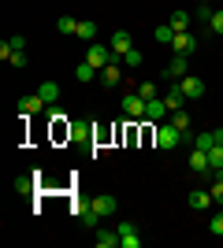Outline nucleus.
Instances as JSON below:
<instances>
[{"label":"nucleus","instance_id":"423d86ee","mask_svg":"<svg viewBox=\"0 0 223 248\" xmlns=\"http://www.w3.org/2000/svg\"><path fill=\"white\" fill-rule=\"evenodd\" d=\"M49 111V104L41 96H19V115L22 119H34V115H45Z\"/></svg>","mask_w":223,"mask_h":248},{"label":"nucleus","instance_id":"bb28decb","mask_svg":"<svg viewBox=\"0 0 223 248\" xmlns=\"http://www.w3.org/2000/svg\"><path fill=\"white\" fill-rule=\"evenodd\" d=\"M74 78H78V82H93L97 71L89 67V63H78V67H74Z\"/></svg>","mask_w":223,"mask_h":248},{"label":"nucleus","instance_id":"f704fd0d","mask_svg":"<svg viewBox=\"0 0 223 248\" xmlns=\"http://www.w3.org/2000/svg\"><path fill=\"white\" fill-rule=\"evenodd\" d=\"M201 4H208V0H201Z\"/></svg>","mask_w":223,"mask_h":248},{"label":"nucleus","instance_id":"9d476101","mask_svg":"<svg viewBox=\"0 0 223 248\" xmlns=\"http://www.w3.org/2000/svg\"><path fill=\"white\" fill-rule=\"evenodd\" d=\"M168 104H164V96H156V100H145V119H153V123H164L168 119Z\"/></svg>","mask_w":223,"mask_h":248},{"label":"nucleus","instance_id":"f257e3e1","mask_svg":"<svg viewBox=\"0 0 223 248\" xmlns=\"http://www.w3.org/2000/svg\"><path fill=\"white\" fill-rule=\"evenodd\" d=\"M190 134H182V130H175L171 123H160L156 134H153V141H156V148H164V152H171V148H179L182 141H186Z\"/></svg>","mask_w":223,"mask_h":248},{"label":"nucleus","instance_id":"4be33fe9","mask_svg":"<svg viewBox=\"0 0 223 248\" xmlns=\"http://www.w3.org/2000/svg\"><path fill=\"white\" fill-rule=\"evenodd\" d=\"M153 37H156L160 45H171V41H175V26H171V22H164V26H156V30H153Z\"/></svg>","mask_w":223,"mask_h":248},{"label":"nucleus","instance_id":"39448f33","mask_svg":"<svg viewBox=\"0 0 223 248\" xmlns=\"http://www.w3.org/2000/svg\"><path fill=\"white\" fill-rule=\"evenodd\" d=\"M171 52H175V56H193V52H197V37H193L190 30L175 33V41H171Z\"/></svg>","mask_w":223,"mask_h":248},{"label":"nucleus","instance_id":"7ed1b4c3","mask_svg":"<svg viewBox=\"0 0 223 248\" xmlns=\"http://www.w3.org/2000/svg\"><path fill=\"white\" fill-rule=\"evenodd\" d=\"M175 85L182 89V96H186V100H201L205 89H208V85H205V78H197V74H182Z\"/></svg>","mask_w":223,"mask_h":248},{"label":"nucleus","instance_id":"aec40b11","mask_svg":"<svg viewBox=\"0 0 223 248\" xmlns=\"http://www.w3.org/2000/svg\"><path fill=\"white\" fill-rule=\"evenodd\" d=\"M93 137V123H71V141H89Z\"/></svg>","mask_w":223,"mask_h":248},{"label":"nucleus","instance_id":"a211bd4d","mask_svg":"<svg viewBox=\"0 0 223 248\" xmlns=\"http://www.w3.org/2000/svg\"><path fill=\"white\" fill-rule=\"evenodd\" d=\"M37 96H41L45 104H56V100H60V85H56V82H41V85H37Z\"/></svg>","mask_w":223,"mask_h":248},{"label":"nucleus","instance_id":"dca6fc26","mask_svg":"<svg viewBox=\"0 0 223 248\" xmlns=\"http://www.w3.org/2000/svg\"><path fill=\"white\" fill-rule=\"evenodd\" d=\"M186 60H190V56H175V60L168 63V71H164V74H168L171 82H179L182 74H186Z\"/></svg>","mask_w":223,"mask_h":248},{"label":"nucleus","instance_id":"9b49d317","mask_svg":"<svg viewBox=\"0 0 223 248\" xmlns=\"http://www.w3.org/2000/svg\"><path fill=\"white\" fill-rule=\"evenodd\" d=\"M123 111H127L130 119H145V100H141L138 93H127L123 96Z\"/></svg>","mask_w":223,"mask_h":248},{"label":"nucleus","instance_id":"c85d7f7f","mask_svg":"<svg viewBox=\"0 0 223 248\" xmlns=\"http://www.w3.org/2000/svg\"><path fill=\"white\" fill-rule=\"evenodd\" d=\"M208 233H212V237H223V211H216V215H212V222H208Z\"/></svg>","mask_w":223,"mask_h":248},{"label":"nucleus","instance_id":"b1692460","mask_svg":"<svg viewBox=\"0 0 223 248\" xmlns=\"http://www.w3.org/2000/svg\"><path fill=\"white\" fill-rule=\"evenodd\" d=\"M119 60H123V67H127V71H134V67H141V63H145V56H141L138 48H130L127 56H119Z\"/></svg>","mask_w":223,"mask_h":248},{"label":"nucleus","instance_id":"a878e982","mask_svg":"<svg viewBox=\"0 0 223 248\" xmlns=\"http://www.w3.org/2000/svg\"><path fill=\"white\" fill-rule=\"evenodd\" d=\"M212 145H216V134H212V130H205V134L193 137V148H205V152H208Z\"/></svg>","mask_w":223,"mask_h":248},{"label":"nucleus","instance_id":"2f4dec72","mask_svg":"<svg viewBox=\"0 0 223 248\" xmlns=\"http://www.w3.org/2000/svg\"><path fill=\"white\" fill-rule=\"evenodd\" d=\"M8 63H11V67H26V63H30V52H15Z\"/></svg>","mask_w":223,"mask_h":248},{"label":"nucleus","instance_id":"0eeeda50","mask_svg":"<svg viewBox=\"0 0 223 248\" xmlns=\"http://www.w3.org/2000/svg\"><path fill=\"white\" fill-rule=\"evenodd\" d=\"M119 248H141V237H138V226H134V222H123V226H119Z\"/></svg>","mask_w":223,"mask_h":248},{"label":"nucleus","instance_id":"7c9ffc66","mask_svg":"<svg viewBox=\"0 0 223 248\" xmlns=\"http://www.w3.org/2000/svg\"><path fill=\"white\" fill-rule=\"evenodd\" d=\"M34 186H37V178H19V182H15V193H34Z\"/></svg>","mask_w":223,"mask_h":248},{"label":"nucleus","instance_id":"2eb2a0df","mask_svg":"<svg viewBox=\"0 0 223 248\" xmlns=\"http://www.w3.org/2000/svg\"><path fill=\"white\" fill-rule=\"evenodd\" d=\"M168 22L175 26V33H182V30H190L193 15H190V11H182V8H179V11H171V19H168Z\"/></svg>","mask_w":223,"mask_h":248},{"label":"nucleus","instance_id":"f3484780","mask_svg":"<svg viewBox=\"0 0 223 248\" xmlns=\"http://www.w3.org/2000/svg\"><path fill=\"white\" fill-rule=\"evenodd\" d=\"M97 248H116L119 245V230H97Z\"/></svg>","mask_w":223,"mask_h":248},{"label":"nucleus","instance_id":"72a5a7b5","mask_svg":"<svg viewBox=\"0 0 223 248\" xmlns=\"http://www.w3.org/2000/svg\"><path fill=\"white\" fill-rule=\"evenodd\" d=\"M212 134H216V145H223V126H216Z\"/></svg>","mask_w":223,"mask_h":248},{"label":"nucleus","instance_id":"ddd939ff","mask_svg":"<svg viewBox=\"0 0 223 248\" xmlns=\"http://www.w3.org/2000/svg\"><path fill=\"white\" fill-rule=\"evenodd\" d=\"M89 204H93L97 211H101V215H116V207H119V200L112 197V193H101V197H93V200H89Z\"/></svg>","mask_w":223,"mask_h":248},{"label":"nucleus","instance_id":"393cba45","mask_svg":"<svg viewBox=\"0 0 223 248\" xmlns=\"http://www.w3.org/2000/svg\"><path fill=\"white\" fill-rule=\"evenodd\" d=\"M208 163H212V174H216V170H223V145L208 148Z\"/></svg>","mask_w":223,"mask_h":248},{"label":"nucleus","instance_id":"5701e85b","mask_svg":"<svg viewBox=\"0 0 223 248\" xmlns=\"http://www.w3.org/2000/svg\"><path fill=\"white\" fill-rule=\"evenodd\" d=\"M78 22H82V19H71V15H60V19H56V30H60V33H78Z\"/></svg>","mask_w":223,"mask_h":248},{"label":"nucleus","instance_id":"cd10ccee","mask_svg":"<svg viewBox=\"0 0 223 248\" xmlns=\"http://www.w3.org/2000/svg\"><path fill=\"white\" fill-rule=\"evenodd\" d=\"M134 89H138L141 100H156V82H141V85H134Z\"/></svg>","mask_w":223,"mask_h":248},{"label":"nucleus","instance_id":"4468645a","mask_svg":"<svg viewBox=\"0 0 223 248\" xmlns=\"http://www.w3.org/2000/svg\"><path fill=\"white\" fill-rule=\"evenodd\" d=\"M164 104H168V111H182L186 96H182V89H179V85H171L168 93H164Z\"/></svg>","mask_w":223,"mask_h":248},{"label":"nucleus","instance_id":"6ab92c4d","mask_svg":"<svg viewBox=\"0 0 223 248\" xmlns=\"http://www.w3.org/2000/svg\"><path fill=\"white\" fill-rule=\"evenodd\" d=\"M74 37H82V41L93 45V41H97V22H93V19H82V22H78V33H74Z\"/></svg>","mask_w":223,"mask_h":248},{"label":"nucleus","instance_id":"f03ea898","mask_svg":"<svg viewBox=\"0 0 223 248\" xmlns=\"http://www.w3.org/2000/svg\"><path fill=\"white\" fill-rule=\"evenodd\" d=\"M112 60H119V56L112 52V45H101V41H93V45H89V52H86V63H89V67H93L97 74L104 71V67H108Z\"/></svg>","mask_w":223,"mask_h":248},{"label":"nucleus","instance_id":"1a4fd4ad","mask_svg":"<svg viewBox=\"0 0 223 248\" xmlns=\"http://www.w3.org/2000/svg\"><path fill=\"white\" fill-rule=\"evenodd\" d=\"M186 204H190L193 211H208V207H212L216 200H212V193H208V189H193L190 197H186Z\"/></svg>","mask_w":223,"mask_h":248},{"label":"nucleus","instance_id":"c756f323","mask_svg":"<svg viewBox=\"0 0 223 248\" xmlns=\"http://www.w3.org/2000/svg\"><path fill=\"white\" fill-rule=\"evenodd\" d=\"M208 30H212L216 37H223V11H212V19H208Z\"/></svg>","mask_w":223,"mask_h":248},{"label":"nucleus","instance_id":"412c9836","mask_svg":"<svg viewBox=\"0 0 223 248\" xmlns=\"http://www.w3.org/2000/svg\"><path fill=\"white\" fill-rule=\"evenodd\" d=\"M168 123L175 126V130H182V134H190V115H186V111H171Z\"/></svg>","mask_w":223,"mask_h":248},{"label":"nucleus","instance_id":"6e6552de","mask_svg":"<svg viewBox=\"0 0 223 248\" xmlns=\"http://www.w3.org/2000/svg\"><path fill=\"white\" fill-rule=\"evenodd\" d=\"M190 170L193 174H212V163H208V152H205V148H193L190 152Z\"/></svg>","mask_w":223,"mask_h":248},{"label":"nucleus","instance_id":"473e14b6","mask_svg":"<svg viewBox=\"0 0 223 248\" xmlns=\"http://www.w3.org/2000/svg\"><path fill=\"white\" fill-rule=\"evenodd\" d=\"M8 41H11V48H15V52H26V37H22V33H11Z\"/></svg>","mask_w":223,"mask_h":248},{"label":"nucleus","instance_id":"20e7f679","mask_svg":"<svg viewBox=\"0 0 223 248\" xmlns=\"http://www.w3.org/2000/svg\"><path fill=\"white\" fill-rule=\"evenodd\" d=\"M97 78H101V85H104V89H116V85L123 82V60H112L104 71L97 74Z\"/></svg>","mask_w":223,"mask_h":248},{"label":"nucleus","instance_id":"f8f14e48","mask_svg":"<svg viewBox=\"0 0 223 248\" xmlns=\"http://www.w3.org/2000/svg\"><path fill=\"white\" fill-rule=\"evenodd\" d=\"M108 45H112V52H116V56H127V52L134 48V41H130V33H127V30H116Z\"/></svg>","mask_w":223,"mask_h":248}]
</instances>
